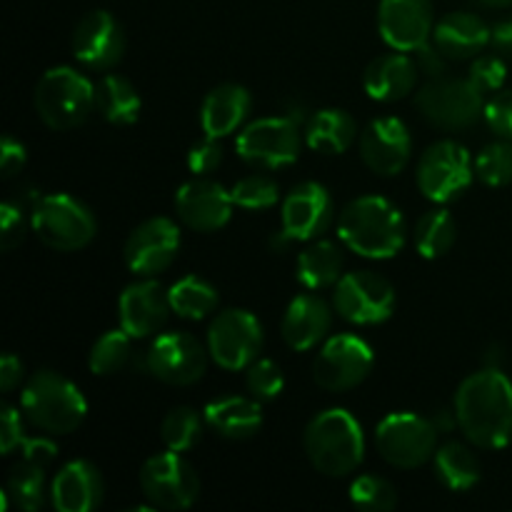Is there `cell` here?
Returning <instances> with one entry per match:
<instances>
[{
	"instance_id": "13",
	"label": "cell",
	"mask_w": 512,
	"mask_h": 512,
	"mask_svg": "<svg viewBox=\"0 0 512 512\" xmlns=\"http://www.w3.org/2000/svg\"><path fill=\"white\" fill-rule=\"evenodd\" d=\"M375 365L373 348L353 333L325 340L313 363V380L328 393H345L363 383Z\"/></svg>"
},
{
	"instance_id": "49",
	"label": "cell",
	"mask_w": 512,
	"mask_h": 512,
	"mask_svg": "<svg viewBox=\"0 0 512 512\" xmlns=\"http://www.w3.org/2000/svg\"><path fill=\"white\" fill-rule=\"evenodd\" d=\"M55 453H58V448H55L53 440L48 438H25L23 443V458L25 460H33V463H40V465H48L50 460L55 458Z\"/></svg>"
},
{
	"instance_id": "28",
	"label": "cell",
	"mask_w": 512,
	"mask_h": 512,
	"mask_svg": "<svg viewBox=\"0 0 512 512\" xmlns=\"http://www.w3.org/2000/svg\"><path fill=\"white\" fill-rule=\"evenodd\" d=\"M203 415L208 428L225 440H248L263 425L260 400L240 398V395L210 400Z\"/></svg>"
},
{
	"instance_id": "4",
	"label": "cell",
	"mask_w": 512,
	"mask_h": 512,
	"mask_svg": "<svg viewBox=\"0 0 512 512\" xmlns=\"http://www.w3.org/2000/svg\"><path fill=\"white\" fill-rule=\"evenodd\" d=\"M20 408L35 428L50 435L73 433L88 415V403L78 385L53 370H38L30 375L20 393Z\"/></svg>"
},
{
	"instance_id": "21",
	"label": "cell",
	"mask_w": 512,
	"mask_h": 512,
	"mask_svg": "<svg viewBox=\"0 0 512 512\" xmlns=\"http://www.w3.org/2000/svg\"><path fill=\"white\" fill-rule=\"evenodd\" d=\"M233 208L235 203L230 190L213 180H190L180 185L175 193V213L190 230H198V233H215L225 228Z\"/></svg>"
},
{
	"instance_id": "29",
	"label": "cell",
	"mask_w": 512,
	"mask_h": 512,
	"mask_svg": "<svg viewBox=\"0 0 512 512\" xmlns=\"http://www.w3.org/2000/svg\"><path fill=\"white\" fill-rule=\"evenodd\" d=\"M358 138V125L345 110L325 108L310 115L305 123V143L308 148L325 155H340Z\"/></svg>"
},
{
	"instance_id": "31",
	"label": "cell",
	"mask_w": 512,
	"mask_h": 512,
	"mask_svg": "<svg viewBox=\"0 0 512 512\" xmlns=\"http://www.w3.org/2000/svg\"><path fill=\"white\" fill-rule=\"evenodd\" d=\"M343 250L330 240H315L300 253L298 280L308 290H325L343 278Z\"/></svg>"
},
{
	"instance_id": "7",
	"label": "cell",
	"mask_w": 512,
	"mask_h": 512,
	"mask_svg": "<svg viewBox=\"0 0 512 512\" xmlns=\"http://www.w3.org/2000/svg\"><path fill=\"white\" fill-rule=\"evenodd\" d=\"M438 433L433 420L415 413H390L375 428V445L385 463L413 470L433 460L438 450Z\"/></svg>"
},
{
	"instance_id": "5",
	"label": "cell",
	"mask_w": 512,
	"mask_h": 512,
	"mask_svg": "<svg viewBox=\"0 0 512 512\" xmlns=\"http://www.w3.org/2000/svg\"><path fill=\"white\" fill-rule=\"evenodd\" d=\"M35 110L53 130H73L95 110V85L80 70L58 65L35 85Z\"/></svg>"
},
{
	"instance_id": "36",
	"label": "cell",
	"mask_w": 512,
	"mask_h": 512,
	"mask_svg": "<svg viewBox=\"0 0 512 512\" xmlns=\"http://www.w3.org/2000/svg\"><path fill=\"white\" fill-rule=\"evenodd\" d=\"M133 335L125 333L123 328L108 330L93 343L88 355V368L93 375H115L128 368L133 358Z\"/></svg>"
},
{
	"instance_id": "38",
	"label": "cell",
	"mask_w": 512,
	"mask_h": 512,
	"mask_svg": "<svg viewBox=\"0 0 512 512\" xmlns=\"http://www.w3.org/2000/svg\"><path fill=\"white\" fill-rule=\"evenodd\" d=\"M475 175L490 188H503L512 183V143L500 138L498 143H490L480 150L475 158Z\"/></svg>"
},
{
	"instance_id": "42",
	"label": "cell",
	"mask_w": 512,
	"mask_h": 512,
	"mask_svg": "<svg viewBox=\"0 0 512 512\" xmlns=\"http://www.w3.org/2000/svg\"><path fill=\"white\" fill-rule=\"evenodd\" d=\"M470 83L483 95H493L503 90L505 78H508V65L500 55H478L470 65Z\"/></svg>"
},
{
	"instance_id": "19",
	"label": "cell",
	"mask_w": 512,
	"mask_h": 512,
	"mask_svg": "<svg viewBox=\"0 0 512 512\" xmlns=\"http://www.w3.org/2000/svg\"><path fill=\"white\" fill-rule=\"evenodd\" d=\"M410 153H413V138L408 125L393 115L370 120L360 133V158L375 175L383 178L398 175L408 165Z\"/></svg>"
},
{
	"instance_id": "15",
	"label": "cell",
	"mask_w": 512,
	"mask_h": 512,
	"mask_svg": "<svg viewBox=\"0 0 512 512\" xmlns=\"http://www.w3.org/2000/svg\"><path fill=\"white\" fill-rule=\"evenodd\" d=\"M208 350L190 333H163L145 353V370L165 385H193L208 368Z\"/></svg>"
},
{
	"instance_id": "17",
	"label": "cell",
	"mask_w": 512,
	"mask_h": 512,
	"mask_svg": "<svg viewBox=\"0 0 512 512\" xmlns=\"http://www.w3.org/2000/svg\"><path fill=\"white\" fill-rule=\"evenodd\" d=\"M380 38L400 53H418L433 40L435 15L430 0H380Z\"/></svg>"
},
{
	"instance_id": "3",
	"label": "cell",
	"mask_w": 512,
	"mask_h": 512,
	"mask_svg": "<svg viewBox=\"0 0 512 512\" xmlns=\"http://www.w3.org/2000/svg\"><path fill=\"white\" fill-rule=\"evenodd\" d=\"M303 448L318 473L343 478L355 473L365 458L363 425L343 408L323 410L305 428Z\"/></svg>"
},
{
	"instance_id": "35",
	"label": "cell",
	"mask_w": 512,
	"mask_h": 512,
	"mask_svg": "<svg viewBox=\"0 0 512 512\" xmlns=\"http://www.w3.org/2000/svg\"><path fill=\"white\" fill-rule=\"evenodd\" d=\"M45 465L33 463V460H20L8 478V488L3 495V508L10 503L25 512H35L43 508L45 500Z\"/></svg>"
},
{
	"instance_id": "14",
	"label": "cell",
	"mask_w": 512,
	"mask_h": 512,
	"mask_svg": "<svg viewBox=\"0 0 512 512\" xmlns=\"http://www.w3.org/2000/svg\"><path fill=\"white\" fill-rule=\"evenodd\" d=\"M333 305L353 325H380L393 315L395 288L373 270H355L335 285Z\"/></svg>"
},
{
	"instance_id": "23",
	"label": "cell",
	"mask_w": 512,
	"mask_h": 512,
	"mask_svg": "<svg viewBox=\"0 0 512 512\" xmlns=\"http://www.w3.org/2000/svg\"><path fill=\"white\" fill-rule=\"evenodd\" d=\"M105 483L100 470L88 460H70L50 485V500L60 512H90L103 503Z\"/></svg>"
},
{
	"instance_id": "51",
	"label": "cell",
	"mask_w": 512,
	"mask_h": 512,
	"mask_svg": "<svg viewBox=\"0 0 512 512\" xmlns=\"http://www.w3.org/2000/svg\"><path fill=\"white\" fill-rule=\"evenodd\" d=\"M493 43L500 53L512 55V15L503 23H498L493 28Z\"/></svg>"
},
{
	"instance_id": "32",
	"label": "cell",
	"mask_w": 512,
	"mask_h": 512,
	"mask_svg": "<svg viewBox=\"0 0 512 512\" xmlns=\"http://www.w3.org/2000/svg\"><path fill=\"white\" fill-rule=\"evenodd\" d=\"M435 475L453 493H465L480 480V460L463 443H445L433 455Z\"/></svg>"
},
{
	"instance_id": "33",
	"label": "cell",
	"mask_w": 512,
	"mask_h": 512,
	"mask_svg": "<svg viewBox=\"0 0 512 512\" xmlns=\"http://www.w3.org/2000/svg\"><path fill=\"white\" fill-rule=\"evenodd\" d=\"M170 308L175 315L185 320H203L218 308V290L213 283H208L205 278L198 275H185L178 283H173L168 288Z\"/></svg>"
},
{
	"instance_id": "37",
	"label": "cell",
	"mask_w": 512,
	"mask_h": 512,
	"mask_svg": "<svg viewBox=\"0 0 512 512\" xmlns=\"http://www.w3.org/2000/svg\"><path fill=\"white\" fill-rule=\"evenodd\" d=\"M205 425H208L205 423V415L188 408V405H180V408H173L163 418V423H160V438H163L168 450L188 453V450H193L200 443Z\"/></svg>"
},
{
	"instance_id": "1",
	"label": "cell",
	"mask_w": 512,
	"mask_h": 512,
	"mask_svg": "<svg viewBox=\"0 0 512 512\" xmlns=\"http://www.w3.org/2000/svg\"><path fill=\"white\" fill-rule=\"evenodd\" d=\"M453 408L465 438L478 448L503 450L512 443V380L498 368L465 378Z\"/></svg>"
},
{
	"instance_id": "46",
	"label": "cell",
	"mask_w": 512,
	"mask_h": 512,
	"mask_svg": "<svg viewBox=\"0 0 512 512\" xmlns=\"http://www.w3.org/2000/svg\"><path fill=\"white\" fill-rule=\"evenodd\" d=\"M25 443L23 415L13 405H3V423H0V453L10 455L15 448Z\"/></svg>"
},
{
	"instance_id": "24",
	"label": "cell",
	"mask_w": 512,
	"mask_h": 512,
	"mask_svg": "<svg viewBox=\"0 0 512 512\" xmlns=\"http://www.w3.org/2000/svg\"><path fill=\"white\" fill-rule=\"evenodd\" d=\"M330 325H333L330 305L318 295L303 293L290 300L280 333H283L285 345L290 350L305 353V350H313L315 345L323 343L325 335L330 333Z\"/></svg>"
},
{
	"instance_id": "34",
	"label": "cell",
	"mask_w": 512,
	"mask_h": 512,
	"mask_svg": "<svg viewBox=\"0 0 512 512\" xmlns=\"http://www.w3.org/2000/svg\"><path fill=\"white\" fill-rule=\"evenodd\" d=\"M458 240V225L455 218L445 208H433L415 223L413 230V243L415 250L423 255L425 260H438Z\"/></svg>"
},
{
	"instance_id": "8",
	"label": "cell",
	"mask_w": 512,
	"mask_h": 512,
	"mask_svg": "<svg viewBox=\"0 0 512 512\" xmlns=\"http://www.w3.org/2000/svg\"><path fill=\"white\" fill-rule=\"evenodd\" d=\"M140 490L158 510H188L200 495V478L183 453L165 450L140 468Z\"/></svg>"
},
{
	"instance_id": "12",
	"label": "cell",
	"mask_w": 512,
	"mask_h": 512,
	"mask_svg": "<svg viewBox=\"0 0 512 512\" xmlns=\"http://www.w3.org/2000/svg\"><path fill=\"white\" fill-rule=\"evenodd\" d=\"M235 150L248 165L265 170H278L293 165L300 155L298 120L290 115L253 120L240 130Z\"/></svg>"
},
{
	"instance_id": "26",
	"label": "cell",
	"mask_w": 512,
	"mask_h": 512,
	"mask_svg": "<svg viewBox=\"0 0 512 512\" xmlns=\"http://www.w3.org/2000/svg\"><path fill=\"white\" fill-rule=\"evenodd\" d=\"M433 43L448 55V60L478 58L493 43V30L480 15L448 13L440 23H435Z\"/></svg>"
},
{
	"instance_id": "43",
	"label": "cell",
	"mask_w": 512,
	"mask_h": 512,
	"mask_svg": "<svg viewBox=\"0 0 512 512\" xmlns=\"http://www.w3.org/2000/svg\"><path fill=\"white\" fill-rule=\"evenodd\" d=\"M483 118L498 138L512 143V90H498L490 95Z\"/></svg>"
},
{
	"instance_id": "6",
	"label": "cell",
	"mask_w": 512,
	"mask_h": 512,
	"mask_svg": "<svg viewBox=\"0 0 512 512\" xmlns=\"http://www.w3.org/2000/svg\"><path fill=\"white\" fill-rule=\"evenodd\" d=\"M30 228L50 250L73 253L95 238L98 220L78 198L68 193H53L35 203L30 213Z\"/></svg>"
},
{
	"instance_id": "25",
	"label": "cell",
	"mask_w": 512,
	"mask_h": 512,
	"mask_svg": "<svg viewBox=\"0 0 512 512\" xmlns=\"http://www.w3.org/2000/svg\"><path fill=\"white\" fill-rule=\"evenodd\" d=\"M415 83H418V65L400 50L375 58L363 75L365 93L378 103H398L413 93Z\"/></svg>"
},
{
	"instance_id": "2",
	"label": "cell",
	"mask_w": 512,
	"mask_h": 512,
	"mask_svg": "<svg viewBox=\"0 0 512 512\" xmlns=\"http://www.w3.org/2000/svg\"><path fill=\"white\" fill-rule=\"evenodd\" d=\"M340 243L368 260H390L405 245V218L395 203L380 195L350 200L338 220Z\"/></svg>"
},
{
	"instance_id": "47",
	"label": "cell",
	"mask_w": 512,
	"mask_h": 512,
	"mask_svg": "<svg viewBox=\"0 0 512 512\" xmlns=\"http://www.w3.org/2000/svg\"><path fill=\"white\" fill-rule=\"evenodd\" d=\"M25 160H28L25 145L15 140L13 135H5L3 145H0V173L5 178H13V175H18L25 168Z\"/></svg>"
},
{
	"instance_id": "48",
	"label": "cell",
	"mask_w": 512,
	"mask_h": 512,
	"mask_svg": "<svg viewBox=\"0 0 512 512\" xmlns=\"http://www.w3.org/2000/svg\"><path fill=\"white\" fill-rule=\"evenodd\" d=\"M445 60H448V55H445L435 43H428L425 48L418 50V68L423 70L425 75H430V78H440V75L445 73Z\"/></svg>"
},
{
	"instance_id": "10",
	"label": "cell",
	"mask_w": 512,
	"mask_h": 512,
	"mask_svg": "<svg viewBox=\"0 0 512 512\" xmlns=\"http://www.w3.org/2000/svg\"><path fill=\"white\" fill-rule=\"evenodd\" d=\"M263 348V325L250 310L228 308L208 328V353L228 373L248 370Z\"/></svg>"
},
{
	"instance_id": "9",
	"label": "cell",
	"mask_w": 512,
	"mask_h": 512,
	"mask_svg": "<svg viewBox=\"0 0 512 512\" xmlns=\"http://www.w3.org/2000/svg\"><path fill=\"white\" fill-rule=\"evenodd\" d=\"M473 178L475 160L470 158V150L455 140H440L430 145L420 158V193L438 205L458 200L473 185Z\"/></svg>"
},
{
	"instance_id": "11",
	"label": "cell",
	"mask_w": 512,
	"mask_h": 512,
	"mask_svg": "<svg viewBox=\"0 0 512 512\" xmlns=\"http://www.w3.org/2000/svg\"><path fill=\"white\" fill-rule=\"evenodd\" d=\"M418 108L433 125L445 130H463L485 115V95L470 78H433L415 98Z\"/></svg>"
},
{
	"instance_id": "50",
	"label": "cell",
	"mask_w": 512,
	"mask_h": 512,
	"mask_svg": "<svg viewBox=\"0 0 512 512\" xmlns=\"http://www.w3.org/2000/svg\"><path fill=\"white\" fill-rule=\"evenodd\" d=\"M20 378H23V363L13 353H5L0 360V390L13 393L20 385Z\"/></svg>"
},
{
	"instance_id": "52",
	"label": "cell",
	"mask_w": 512,
	"mask_h": 512,
	"mask_svg": "<svg viewBox=\"0 0 512 512\" xmlns=\"http://www.w3.org/2000/svg\"><path fill=\"white\" fill-rule=\"evenodd\" d=\"M483 5H490V8H508L512 5V0H480Z\"/></svg>"
},
{
	"instance_id": "45",
	"label": "cell",
	"mask_w": 512,
	"mask_h": 512,
	"mask_svg": "<svg viewBox=\"0 0 512 512\" xmlns=\"http://www.w3.org/2000/svg\"><path fill=\"white\" fill-rule=\"evenodd\" d=\"M185 163H188L190 173H195L198 178L213 173V170L223 163V148H220L218 138H208V135H205L200 143H195L193 148H190Z\"/></svg>"
},
{
	"instance_id": "40",
	"label": "cell",
	"mask_w": 512,
	"mask_h": 512,
	"mask_svg": "<svg viewBox=\"0 0 512 512\" xmlns=\"http://www.w3.org/2000/svg\"><path fill=\"white\" fill-rule=\"evenodd\" d=\"M235 208L243 210H268L278 205L280 188L268 175H245L230 188Z\"/></svg>"
},
{
	"instance_id": "20",
	"label": "cell",
	"mask_w": 512,
	"mask_h": 512,
	"mask_svg": "<svg viewBox=\"0 0 512 512\" xmlns=\"http://www.w3.org/2000/svg\"><path fill=\"white\" fill-rule=\"evenodd\" d=\"M283 233L290 240H318L333 225L335 205L320 183H300L283 200Z\"/></svg>"
},
{
	"instance_id": "27",
	"label": "cell",
	"mask_w": 512,
	"mask_h": 512,
	"mask_svg": "<svg viewBox=\"0 0 512 512\" xmlns=\"http://www.w3.org/2000/svg\"><path fill=\"white\" fill-rule=\"evenodd\" d=\"M250 108H253V98H250L248 88L235 83H223L218 88L210 90L200 108V125L208 138H225V135L235 133L240 125L248 118Z\"/></svg>"
},
{
	"instance_id": "44",
	"label": "cell",
	"mask_w": 512,
	"mask_h": 512,
	"mask_svg": "<svg viewBox=\"0 0 512 512\" xmlns=\"http://www.w3.org/2000/svg\"><path fill=\"white\" fill-rule=\"evenodd\" d=\"M25 238V218L23 208L10 200H5L0 205V250L10 253L13 248H18Z\"/></svg>"
},
{
	"instance_id": "16",
	"label": "cell",
	"mask_w": 512,
	"mask_h": 512,
	"mask_svg": "<svg viewBox=\"0 0 512 512\" xmlns=\"http://www.w3.org/2000/svg\"><path fill=\"white\" fill-rule=\"evenodd\" d=\"M180 250V228L170 218H150L125 240V265L140 278H153L173 265Z\"/></svg>"
},
{
	"instance_id": "39",
	"label": "cell",
	"mask_w": 512,
	"mask_h": 512,
	"mask_svg": "<svg viewBox=\"0 0 512 512\" xmlns=\"http://www.w3.org/2000/svg\"><path fill=\"white\" fill-rule=\"evenodd\" d=\"M350 500L360 510L390 512L398 505V490L378 475H360L350 485Z\"/></svg>"
},
{
	"instance_id": "22",
	"label": "cell",
	"mask_w": 512,
	"mask_h": 512,
	"mask_svg": "<svg viewBox=\"0 0 512 512\" xmlns=\"http://www.w3.org/2000/svg\"><path fill=\"white\" fill-rule=\"evenodd\" d=\"M170 313L173 308H170L168 290L158 280H138V283L128 285L118 300L120 328L133 335L135 340L160 333Z\"/></svg>"
},
{
	"instance_id": "18",
	"label": "cell",
	"mask_w": 512,
	"mask_h": 512,
	"mask_svg": "<svg viewBox=\"0 0 512 512\" xmlns=\"http://www.w3.org/2000/svg\"><path fill=\"white\" fill-rule=\"evenodd\" d=\"M125 53V33L110 10H93L73 30V55L90 70H110Z\"/></svg>"
},
{
	"instance_id": "30",
	"label": "cell",
	"mask_w": 512,
	"mask_h": 512,
	"mask_svg": "<svg viewBox=\"0 0 512 512\" xmlns=\"http://www.w3.org/2000/svg\"><path fill=\"white\" fill-rule=\"evenodd\" d=\"M95 110L110 125H133L140 118L143 100L130 80L120 75H105L95 83Z\"/></svg>"
},
{
	"instance_id": "41",
	"label": "cell",
	"mask_w": 512,
	"mask_h": 512,
	"mask_svg": "<svg viewBox=\"0 0 512 512\" xmlns=\"http://www.w3.org/2000/svg\"><path fill=\"white\" fill-rule=\"evenodd\" d=\"M245 385H248V393L255 400L265 403V400H275L285 388L283 370L278 368V363L268 358H260L245 370Z\"/></svg>"
}]
</instances>
